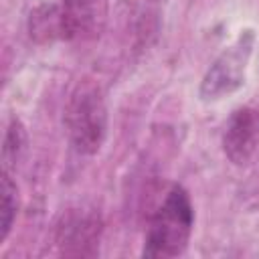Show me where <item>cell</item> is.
Returning a JSON list of instances; mask_svg holds the SVG:
<instances>
[{
	"mask_svg": "<svg viewBox=\"0 0 259 259\" xmlns=\"http://www.w3.org/2000/svg\"><path fill=\"white\" fill-rule=\"evenodd\" d=\"M0 192H2V204H0V241L4 243L10 229H12V223L16 219V208H18V190H16V182L12 180V174L10 172H4L2 170V186H0Z\"/></svg>",
	"mask_w": 259,
	"mask_h": 259,
	"instance_id": "cell-9",
	"label": "cell"
},
{
	"mask_svg": "<svg viewBox=\"0 0 259 259\" xmlns=\"http://www.w3.org/2000/svg\"><path fill=\"white\" fill-rule=\"evenodd\" d=\"M194 225V210L188 192L180 184H172L162 202L148 221L144 239V257H176L182 255Z\"/></svg>",
	"mask_w": 259,
	"mask_h": 259,
	"instance_id": "cell-1",
	"label": "cell"
},
{
	"mask_svg": "<svg viewBox=\"0 0 259 259\" xmlns=\"http://www.w3.org/2000/svg\"><path fill=\"white\" fill-rule=\"evenodd\" d=\"M30 38L36 42H51L55 38H63V20L61 8L55 4H42L30 12L28 18Z\"/></svg>",
	"mask_w": 259,
	"mask_h": 259,
	"instance_id": "cell-7",
	"label": "cell"
},
{
	"mask_svg": "<svg viewBox=\"0 0 259 259\" xmlns=\"http://www.w3.org/2000/svg\"><path fill=\"white\" fill-rule=\"evenodd\" d=\"M253 40H255L253 32L245 30V34H241L233 47L225 49L214 59V63L210 65V69L206 71L200 83L202 99H221L237 91L245 83V69L251 57Z\"/></svg>",
	"mask_w": 259,
	"mask_h": 259,
	"instance_id": "cell-3",
	"label": "cell"
},
{
	"mask_svg": "<svg viewBox=\"0 0 259 259\" xmlns=\"http://www.w3.org/2000/svg\"><path fill=\"white\" fill-rule=\"evenodd\" d=\"M101 223L93 212H67L57 227V243L65 255H95Z\"/></svg>",
	"mask_w": 259,
	"mask_h": 259,
	"instance_id": "cell-6",
	"label": "cell"
},
{
	"mask_svg": "<svg viewBox=\"0 0 259 259\" xmlns=\"http://www.w3.org/2000/svg\"><path fill=\"white\" fill-rule=\"evenodd\" d=\"M65 127L71 146L79 154L99 152L107 134V109L95 81L83 79L71 91L65 107Z\"/></svg>",
	"mask_w": 259,
	"mask_h": 259,
	"instance_id": "cell-2",
	"label": "cell"
},
{
	"mask_svg": "<svg viewBox=\"0 0 259 259\" xmlns=\"http://www.w3.org/2000/svg\"><path fill=\"white\" fill-rule=\"evenodd\" d=\"M65 40H93L107 22V0H61Z\"/></svg>",
	"mask_w": 259,
	"mask_h": 259,
	"instance_id": "cell-5",
	"label": "cell"
},
{
	"mask_svg": "<svg viewBox=\"0 0 259 259\" xmlns=\"http://www.w3.org/2000/svg\"><path fill=\"white\" fill-rule=\"evenodd\" d=\"M24 148H26V132L18 119H12L6 130L4 146H2V170L4 172L12 174V170L22 158Z\"/></svg>",
	"mask_w": 259,
	"mask_h": 259,
	"instance_id": "cell-8",
	"label": "cell"
},
{
	"mask_svg": "<svg viewBox=\"0 0 259 259\" xmlns=\"http://www.w3.org/2000/svg\"><path fill=\"white\" fill-rule=\"evenodd\" d=\"M225 156L237 164H247L259 150V107L245 105L231 113L223 132Z\"/></svg>",
	"mask_w": 259,
	"mask_h": 259,
	"instance_id": "cell-4",
	"label": "cell"
}]
</instances>
